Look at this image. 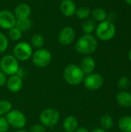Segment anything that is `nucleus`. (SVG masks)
I'll use <instances>...</instances> for the list:
<instances>
[{
  "mask_svg": "<svg viewBox=\"0 0 131 132\" xmlns=\"http://www.w3.org/2000/svg\"><path fill=\"white\" fill-rule=\"evenodd\" d=\"M29 132H46V128L41 124H36L30 128Z\"/></svg>",
  "mask_w": 131,
  "mask_h": 132,
  "instance_id": "c756f323",
  "label": "nucleus"
},
{
  "mask_svg": "<svg viewBox=\"0 0 131 132\" xmlns=\"http://www.w3.org/2000/svg\"><path fill=\"white\" fill-rule=\"evenodd\" d=\"M59 10L64 16L72 17L76 14V3L73 0H62L59 5Z\"/></svg>",
  "mask_w": 131,
  "mask_h": 132,
  "instance_id": "f8f14e48",
  "label": "nucleus"
},
{
  "mask_svg": "<svg viewBox=\"0 0 131 132\" xmlns=\"http://www.w3.org/2000/svg\"><path fill=\"white\" fill-rule=\"evenodd\" d=\"M5 117L9 126L18 130L22 129L27 122L25 114L22 111L15 109H12Z\"/></svg>",
  "mask_w": 131,
  "mask_h": 132,
  "instance_id": "0eeeda50",
  "label": "nucleus"
},
{
  "mask_svg": "<svg viewBox=\"0 0 131 132\" xmlns=\"http://www.w3.org/2000/svg\"><path fill=\"white\" fill-rule=\"evenodd\" d=\"M118 127L122 132H131V116H124L118 121Z\"/></svg>",
  "mask_w": 131,
  "mask_h": 132,
  "instance_id": "6ab92c4d",
  "label": "nucleus"
},
{
  "mask_svg": "<svg viewBox=\"0 0 131 132\" xmlns=\"http://www.w3.org/2000/svg\"><path fill=\"white\" fill-rule=\"evenodd\" d=\"M9 125L5 116L0 117V132H7L9 128Z\"/></svg>",
  "mask_w": 131,
  "mask_h": 132,
  "instance_id": "c85d7f7f",
  "label": "nucleus"
},
{
  "mask_svg": "<svg viewBox=\"0 0 131 132\" xmlns=\"http://www.w3.org/2000/svg\"><path fill=\"white\" fill-rule=\"evenodd\" d=\"M60 119L59 112L53 108H48L44 109L39 115L40 124L45 128H50L56 125Z\"/></svg>",
  "mask_w": 131,
  "mask_h": 132,
  "instance_id": "39448f33",
  "label": "nucleus"
},
{
  "mask_svg": "<svg viewBox=\"0 0 131 132\" xmlns=\"http://www.w3.org/2000/svg\"><path fill=\"white\" fill-rule=\"evenodd\" d=\"M32 21L29 18L23 19H16L15 27H17L22 32L29 31L32 27Z\"/></svg>",
  "mask_w": 131,
  "mask_h": 132,
  "instance_id": "aec40b11",
  "label": "nucleus"
},
{
  "mask_svg": "<svg viewBox=\"0 0 131 132\" xmlns=\"http://www.w3.org/2000/svg\"><path fill=\"white\" fill-rule=\"evenodd\" d=\"M32 46L27 42H19L13 48V56L19 61H26L32 57Z\"/></svg>",
  "mask_w": 131,
  "mask_h": 132,
  "instance_id": "6e6552de",
  "label": "nucleus"
},
{
  "mask_svg": "<svg viewBox=\"0 0 131 132\" xmlns=\"http://www.w3.org/2000/svg\"><path fill=\"white\" fill-rule=\"evenodd\" d=\"M125 2H126L129 5H130L131 6V0H125Z\"/></svg>",
  "mask_w": 131,
  "mask_h": 132,
  "instance_id": "c9c22d12",
  "label": "nucleus"
},
{
  "mask_svg": "<svg viewBox=\"0 0 131 132\" xmlns=\"http://www.w3.org/2000/svg\"><path fill=\"white\" fill-rule=\"evenodd\" d=\"M45 43V39L42 35L39 33H36L34 34L32 38H31V46L36 48V49H40L42 48Z\"/></svg>",
  "mask_w": 131,
  "mask_h": 132,
  "instance_id": "4be33fe9",
  "label": "nucleus"
},
{
  "mask_svg": "<svg viewBox=\"0 0 131 132\" xmlns=\"http://www.w3.org/2000/svg\"><path fill=\"white\" fill-rule=\"evenodd\" d=\"M15 132H29V131H25V130H22V129H19V130H18V131H15Z\"/></svg>",
  "mask_w": 131,
  "mask_h": 132,
  "instance_id": "f704fd0d",
  "label": "nucleus"
},
{
  "mask_svg": "<svg viewBox=\"0 0 131 132\" xmlns=\"http://www.w3.org/2000/svg\"><path fill=\"white\" fill-rule=\"evenodd\" d=\"M8 46V39L7 36L3 34L2 32H0V53H4Z\"/></svg>",
  "mask_w": 131,
  "mask_h": 132,
  "instance_id": "bb28decb",
  "label": "nucleus"
},
{
  "mask_svg": "<svg viewBox=\"0 0 131 132\" xmlns=\"http://www.w3.org/2000/svg\"><path fill=\"white\" fill-rule=\"evenodd\" d=\"M84 87L90 90H99L103 85V77L96 73H92L90 74L86 75L83 79Z\"/></svg>",
  "mask_w": 131,
  "mask_h": 132,
  "instance_id": "1a4fd4ad",
  "label": "nucleus"
},
{
  "mask_svg": "<svg viewBox=\"0 0 131 132\" xmlns=\"http://www.w3.org/2000/svg\"><path fill=\"white\" fill-rule=\"evenodd\" d=\"M98 46L97 38L91 34H84L80 36L75 43L76 51L82 55L88 56L93 53Z\"/></svg>",
  "mask_w": 131,
  "mask_h": 132,
  "instance_id": "f257e3e1",
  "label": "nucleus"
},
{
  "mask_svg": "<svg viewBox=\"0 0 131 132\" xmlns=\"http://www.w3.org/2000/svg\"><path fill=\"white\" fill-rule=\"evenodd\" d=\"M80 67L85 75L93 73L96 68V62L94 59L90 56H85L82 58L80 64Z\"/></svg>",
  "mask_w": 131,
  "mask_h": 132,
  "instance_id": "4468645a",
  "label": "nucleus"
},
{
  "mask_svg": "<svg viewBox=\"0 0 131 132\" xmlns=\"http://www.w3.org/2000/svg\"><path fill=\"white\" fill-rule=\"evenodd\" d=\"M84 73L76 64H69L63 70V78L65 81L71 86L80 85L85 77Z\"/></svg>",
  "mask_w": 131,
  "mask_h": 132,
  "instance_id": "f03ea898",
  "label": "nucleus"
},
{
  "mask_svg": "<svg viewBox=\"0 0 131 132\" xmlns=\"http://www.w3.org/2000/svg\"><path fill=\"white\" fill-rule=\"evenodd\" d=\"M15 23L16 18L12 12L6 9L0 11V28L9 30L15 26Z\"/></svg>",
  "mask_w": 131,
  "mask_h": 132,
  "instance_id": "9d476101",
  "label": "nucleus"
},
{
  "mask_svg": "<svg viewBox=\"0 0 131 132\" xmlns=\"http://www.w3.org/2000/svg\"><path fill=\"white\" fill-rule=\"evenodd\" d=\"M90 132H107L103 128H95L93 130H92Z\"/></svg>",
  "mask_w": 131,
  "mask_h": 132,
  "instance_id": "72a5a7b5",
  "label": "nucleus"
},
{
  "mask_svg": "<svg viewBox=\"0 0 131 132\" xmlns=\"http://www.w3.org/2000/svg\"><path fill=\"white\" fill-rule=\"evenodd\" d=\"M93 19L97 22H103L107 19V12L102 9V8H96L93 11H91L90 13Z\"/></svg>",
  "mask_w": 131,
  "mask_h": 132,
  "instance_id": "a211bd4d",
  "label": "nucleus"
},
{
  "mask_svg": "<svg viewBox=\"0 0 131 132\" xmlns=\"http://www.w3.org/2000/svg\"><path fill=\"white\" fill-rule=\"evenodd\" d=\"M128 56H129V59H130V62H131V49L130 50V51H129V54H128Z\"/></svg>",
  "mask_w": 131,
  "mask_h": 132,
  "instance_id": "e433bc0d",
  "label": "nucleus"
},
{
  "mask_svg": "<svg viewBox=\"0 0 131 132\" xmlns=\"http://www.w3.org/2000/svg\"><path fill=\"white\" fill-rule=\"evenodd\" d=\"M19 67V60L13 55H5L0 60V70L6 76L16 74Z\"/></svg>",
  "mask_w": 131,
  "mask_h": 132,
  "instance_id": "20e7f679",
  "label": "nucleus"
},
{
  "mask_svg": "<svg viewBox=\"0 0 131 132\" xmlns=\"http://www.w3.org/2000/svg\"><path fill=\"white\" fill-rule=\"evenodd\" d=\"M6 81H7L6 75L2 71L0 70V87H2V86L5 85Z\"/></svg>",
  "mask_w": 131,
  "mask_h": 132,
  "instance_id": "7c9ffc66",
  "label": "nucleus"
},
{
  "mask_svg": "<svg viewBox=\"0 0 131 132\" xmlns=\"http://www.w3.org/2000/svg\"><path fill=\"white\" fill-rule=\"evenodd\" d=\"M96 28H97L96 22L93 19H86L82 26L83 32L85 34H91L96 30Z\"/></svg>",
  "mask_w": 131,
  "mask_h": 132,
  "instance_id": "412c9836",
  "label": "nucleus"
},
{
  "mask_svg": "<svg viewBox=\"0 0 131 132\" xmlns=\"http://www.w3.org/2000/svg\"><path fill=\"white\" fill-rule=\"evenodd\" d=\"M116 101L117 104L124 108H129L131 107V93L122 90L119 92L116 96Z\"/></svg>",
  "mask_w": 131,
  "mask_h": 132,
  "instance_id": "dca6fc26",
  "label": "nucleus"
},
{
  "mask_svg": "<svg viewBox=\"0 0 131 132\" xmlns=\"http://www.w3.org/2000/svg\"><path fill=\"white\" fill-rule=\"evenodd\" d=\"M22 85H23L22 79L16 74L9 76V77L7 79V81H6L7 88L12 93L19 92L22 89Z\"/></svg>",
  "mask_w": 131,
  "mask_h": 132,
  "instance_id": "2eb2a0df",
  "label": "nucleus"
},
{
  "mask_svg": "<svg viewBox=\"0 0 131 132\" xmlns=\"http://www.w3.org/2000/svg\"><path fill=\"white\" fill-rule=\"evenodd\" d=\"M75 132H89V131L86 128H83V127H80V128H78L76 131Z\"/></svg>",
  "mask_w": 131,
  "mask_h": 132,
  "instance_id": "473e14b6",
  "label": "nucleus"
},
{
  "mask_svg": "<svg viewBox=\"0 0 131 132\" xmlns=\"http://www.w3.org/2000/svg\"><path fill=\"white\" fill-rule=\"evenodd\" d=\"M25 74V70H24L22 68L19 67V70H18V72H17L16 75H18L19 77H21V78L22 79V78L24 77Z\"/></svg>",
  "mask_w": 131,
  "mask_h": 132,
  "instance_id": "2f4dec72",
  "label": "nucleus"
},
{
  "mask_svg": "<svg viewBox=\"0 0 131 132\" xmlns=\"http://www.w3.org/2000/svg\"><path fill=\"white\" fill-rule=\"evenodd\" d=\"M12 109V104L7 100L0 101V117L5 116Z\"/></svg>",
  "mask_w": 131,
  "mask_h": 132,
  "instance_id": "b1692460",
  "label": "nucleus"
},
{
  "mask_svg": "<svg viewBox=\"0 0 131 132\" xmlns=\"http://www.w3.org/2000/svg\"><path fill=\"white\" fill-rule=\"evenodd\" d=\"M100 124L103 129H110L113 125V120L111 116L108 114H104L100 118Z\"/></svg>",
  "mask_w": 131,
  "mask_h": 132,
  "instance_id": "5701e85b",
  "label": "nucleus"
},
{
  "mask_svg": "<svg viewBox=\"0 0 131 132\" xmlns=\"http://www.w3.org/2000/svg\"><path fill=\"white\" fill-rule=\"evenodd\" d=\"M130 86V80L127 77H122L118 80V87L120 89H127Z\"/></svg>",
  "mask_w": 131,
  "mask_h": 132,
  "instance_id": "cd10ccee",
  "label": "nucleus"
},
{
  "mask_svg": "<svg viewBox=\"0 0 131 132\" xmlns=\"http://www.w3.org/2000/svg\"><path fill=\"white\" fill-rule=\"evenodd\" d=\"M75 36L76 33L74 29L71 26H65L59 32L58 40L60 44L63 46H69L73 43Z\"/></svg>",
  "mask_w": 131,
  "mask_h": 132,
  "instance_id": "9b49d317",
  "label": "nucleus"
},
{
  "mask_svg": "<svg viewBox=\"0 0 131 132\" xmlns=\"http://www.w3.org/2000/svg\"><path fill=\"white\" fill-rule=\"evenodd\" d=\"M96 36L102 41H108L113 39L116 34V27L113 22L107 19L100 22L96 28Z\"/></svg>",
  "mask_w": 131,
  "mask_h": 132,
  "instance_id": "7ed1b4c3",
  "label": "nucleus"
},
{
  "mask_svg": "<svg viewBox=\"0 0 131 132\" xmlns=\"http://www.w3.org/2000/svg\"><path fill=\"white\" fill-rule=\"evenodd\" d=\"M8 37L10 39L13 41H19L22 36V32L17 28V27H13L8 30Z\"/></svg>",
  "mask_w": 131,
  "mask_h": 132,
  "instance_id": "a878e982",
  "label": "nucleus"
},
{
  "mask_svg": "<svg viewBox=\"0 0 131 132\" xmlns=\"http://www.w3.org/2000/svg\"><path fill=\"white\" fill-rule=\"evenodd\" d=\"M90 13H91V11L90 10L89 8H87L86 6H82V7H80V8L76 9L75 15L77 16L78 19L86 20L90 15Z\"/></svg>",
  "mask_w": 131,
  "mask_h": 132,
  "instance_id": "393cba45",
  "label": "nucleus"
},
{
  "mask_svg": "<svg viewBox=\"0 0 131 132\" xmlns=\"http://www.w3.org/2000/svg\"><path fill=\"white\" fill-rule=\"evenodd\" d=\"M32 12L31 7L29 4L22 2L17 5L14 10V15L16 19H23L29 18Z\"/></svg>",
  "mask_w": 131,
  "mask_h": 132,
  "instance_id": "ddd939ff",
  "label": "nucleus"
},
{
  "mask_svg": "<svg viewBox=\"0 0 131 132\" xmlns=\"http://www.w3.org/2000/svg\"><path fill=\"white\" fill-rule=\"evenodd\" d=\"M63 127L66 132H75L79 128V122L77 118L73 115L67 116L63 120Z\"/></svg>",
  "mask_w": 131,
  "mask_h": 132,
  "instance_id": "f3484780",
  "label": "nucleus"
},
{
  "mask_svg": "<svg viewBox=\"0 0 131 132\" xmlns=\"http://www.w3.org/2000/svg\"><path fill=\"white\" fill-rule=\"evenodd\" d=\"M52 60V54L50 51L46 48L37 49L32 55V61L33 64L39 68L47 67Z\"/></svg>",
  "mask_w": 131,
  "mask_h": 132,
  "instance_id": "423d86ee",
  "label": "nucleus"
}]
</instances>
